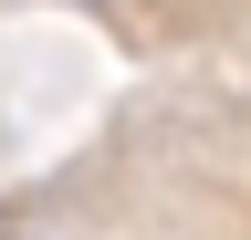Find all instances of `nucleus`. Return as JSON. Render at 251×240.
I'll return each mask as SVG.
<instances>
[{
  "label": "nucleus",
  "instance_id": "1",
  "mask_svg": "<svg viewBox=\"0 0 251 240\" xmlns=\"http://www.w3.org/2000/svg\"><path fill=\"white\" fill-rule=\"evenodd\" d=\"M0 240H21V230H0Z\"/></svg>",
  "mask_w": 251,
  "mask_h": 240
}]
</instances>
